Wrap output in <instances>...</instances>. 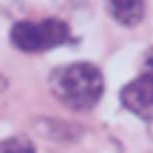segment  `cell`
<instances>
[{"instance_id": "277c9868", "label": "cell", "mask_w": 153, "mask_h": 153, "mask_svg": "<svg viewBox=\"0 0 153 153\" xmlns=\"http://www.w3.org/2000/svg\"><path fill=\"white\" fill-rule=\"evenodd\" d=\"M110 11L118 23L126 27H134L145 14L144 0H110Z\"/></svg>"}, {"instance_id": "5b68a950", "label": "cell", "mask_w": 153, "mask_h": 153, "mask_svg": "<svg viewBox=\"0 0 153 153\" xmlns=\"http://www.w3.org/2000/svg\"><path fill=\"white\" fill-rule=\"evenodd\" d=\"M0 153H37L35 146L27 137L15 136L0 142Z\"/></svg>"}, {"instance_id": "52a82bcc", "label": "cell", "mask_w": 153, "mask_h": 153, "mask_svg": "<svg viewBox=\"0 0 153 153\" xmlns=\"http://www.w3.org/2000/svg\"><path fill=\"white\" fill-rule=\"evenodd\" d=\"M7 88V80L3 75H0V92H3Z\"/></svg>"}, {"instance_id": "7a4b0ae2", "label": "cell", "mask_w": 153, "mask_h": 153, "mask_svg": "<svg viewBox=\"0 0 153 153\" xmlns=\"http://www.w3.org/2000/svg\"><path fill=\"white\" fill-rule=\"evenodd\" d=\"M10 38L12 45L22 52H42L69 42L71 29L65 22L54 18L37 23L23 20L12 26Z\"/></svg>"}, {"instance_id": "3957f363", "label": "cell", "mask_w": 153, "mask_h": 153, "mask_svg": "<svg viewBox=\"0 0 153 153\" xmlns=\"http://www.w3.org/2000/svg\"><path fill=\"white\" fill-rule=\"evenodd\" d=\"M121 102L138 118L153 122V79L140 75L130 81L122 90Z\"/></svg>"}, {"instance_id": "8992f818", "label": "cell", "mask_w": 153, "mask_h": 153, "mask_svg": "<svg viewBox=\"0 0 153 153\" xmlns=\"http://www.w3.org/2000/svg\"><path fill=\"white\" fill-rule=\"evenodd\" d=\"M141 75H145V76H148V77L153 79V49H150L149 52L146 53V56H145Z\"/></svg>"}, {"instance_id": "6da1fadb", "label": "cell", "mask_w": 153, "mask_h": 153, "mask_svg": "<svg viewBox=\"0 0 153 153\" xmlns=\"http://www.w3.org/2000/svg\"><path fill=\"white\" fill-rule=\"evenodd\" d=\"M49 85L54 98L75 111L91 110L104 91L103 75L91 62H73L56 68L50 73Z\"/></svg>"}]
</instances>
